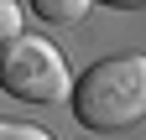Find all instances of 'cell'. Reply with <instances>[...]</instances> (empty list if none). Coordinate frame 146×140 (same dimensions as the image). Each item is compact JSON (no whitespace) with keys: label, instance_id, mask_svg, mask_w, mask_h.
I'll return each mask as SVG.
<instances>
[{"label":"cell","instance_id":"1","mask_svg":"<svg viewBox=\"0 0 146 140\" xmlns=\"http://www.w3.org/2000/svg\"><path fill=\"white\" fill-rule=\"evenodd\" d=\"M73 119L84 130H131L136 119L146 114V57L141 52H120V57L94 62L89 73L68 88Z\"/></svg>","mask_w":146,"mask_h":140},{"label":"cell","instance_id":"2","mask_svg":"<svg viewBox=\"0 0 146 140\" xmlns=\"http://www.w3.org/2000/svg\"><path fill=\"white\" fill-rule=\"evenodd\" d=\"M0 88L21 104H63V94L73 88V73H68V57L47 37H21L0 42Z\"/></svg>","mask_w":146,"mask_h":140},{"label":"cell","instance_id":"3","mask_svg":"<svg viewBox=\"0 0 146 140\" xmlns=\"http://www.w3.org/2000/svg\"><path fill=\"white\" fill-rule=\"evenodd\" d=\"M89 5H94V0H31V10L42 16L47 26H78L89 16Z\"/></svg>","mask_w":146,"mask_h":140},{"label":"cell","instance_id":"4","mask_svg":"<svg viewBox=\"0 0 146 140\" xmlns=\"http://www.w3.org/2000/svg\"><path fill=\"white\" fill-rule=\"evenodd\" d=\"M0 140H52V135L31 119H0Z\"/></svg>","mask_w":146,"mask_h":140},{"label":"cell","instance_id":"5","mask_svg":"<svg viewBox=\"0 0 146 140\" xmlns=\"http://www.w3.org/2000/svg\"><path fill=\"white\" fill-rule=\"evenodd\" d=\"M21 37V5L16 0H0V42Z\"/></svg>","mask_w":146,"mask_h":140},{"label":"cell","instance_id":"6","mask_svg":"<svg viewBox=\"0 0 146 140\" xmlns=\"http://www.w3.org/2000/svg\"><path fill=\"white\" fill-rule=\"evenodd\" d=\"M104 5H115V10H141L146 0H104Z\"/></svg>","mask_w":146,"mask_h":140}]
</instances>
